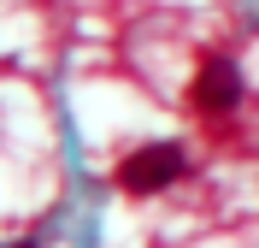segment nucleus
I'll return each instance as SVG.
<instances>
[{
	"instance_id": "2",
	"label": "nucleus",
	"mask_w": 259,
	"mask_h": 248,
	"mask_svg": "<svg viewBox=\"0 0 259 248\" xmlns=\"http://www.w3.org/2000/svg\"><path fill=\"white\" fill-rule=\"evenodd\" d=\"M189 100L200 113H236V100H242V71H236V59H206V65L194 71Z\"/></svg>"
},
{
	"instance_id": "1",
	"label": "nucleus",
	"mask_w": 259,
	"mask_h": 248,
	"mask_svg": "<svg viewBox=\"0 0 259 248\" xmlns=\"http://www.w3.org/2000/svg\"><path fill=\"white\" fill-rule=\"evenodd\" d=\"M183 171H189V160H183L177 142H153V148H136L118 165V189H124V195H159V189H171Z\"/></svg>"
}]
</instances>
